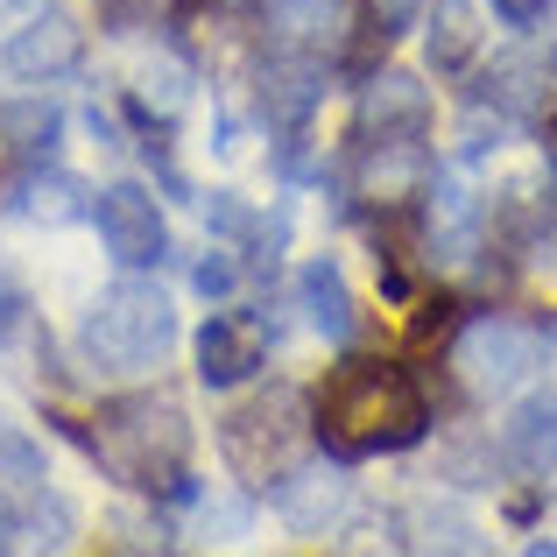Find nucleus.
Listing matches in <instances>:
<instances>
[{"label": "nucleus", "instance_id": "obj_27", "mask_svg": "<svg viewBox=\"0 0 557 557\" xmlns=\"http://www.w3.org/2000/svg\"><path fill=\"white\" fill-rule=\"evenodd\" d=\"M219 8H269V0H219Z\"/></svg>", "mask_w": 557, "mask_h": 557}, {"label": "nucleus", "instance_id": "obj_21", "mask_svg": "<svg viewBox=\"0 0 557 557\" xmlns=\"http://www.w3.org/2000/svg\"><path fill=\"white\" fill-rule=\"evenodd\" d=\"M190 289H198L205 304H226L233 289H240V255H233V247H205V255L190 261Z\"/></svg>", "mask_w": 557, "mask_h": 557}, {"label": "nucleus", "instance_id": "obj_1", "mask_svg": "<svg viewBox=\"0 0 557 557\" xmlns=\"http://www.w3.org/2000/svg\"><path fill=\"white\" fill-rule=\"evenodd\" d=\"M318 445L332 459H381V451H409L431 431V403H423L417 374L403 360H339L325 388L311 395Z\"/></svg>", "mask_w": 557, "mask_h": 557}, {"label": "nucleus", "instance_id": "obj_17", "mask_svg": "<svg viewBox=\"0 0 557 557\" xmlns=\"http://www.w3.org/2000/svg\"><path fill=\"white\" fill-rule=\"evenodd\" d=\"M14 212L36 219V226H71V219H92V190L57 163H28L14 177Z\"/></svg>", "mask_w": 557, "mask_h": 557}, {"label": "nucleus", "instance_id": "obj_22", "mask_svg": "<svg viewBox=\"0 0 557 557\" xmlns=\"http://www.w3.org/2000/svg\"><path fill=\"white\" fill-rule=\"evenodd\" d=\"M42 480H50V466H42V451L28 445V437H0V487L8 494H36Z\"/></svg>", "mask_w": 557, "mask_h": 557}, {"label": "nucleus", "instance_id": "obj_6", "mask_svg": "<svg viewBox=\"0 0 557 557\" xmlns=\"http://www.w3.org/2000/svg\"><path fill=\"white\" fill-rule=\"evenodd\" d=\"M480 107H494L502 121H516V127H530V121H544V113L557 107V42H536V28H530V42H516V50H502L487 71H480Z\"/></svg>", "mask_w": 557, "mask_h": 557}, {"label": "nucleus", "instance_id": "obj_8", "mask_svg": "<svg viewBox=\"0 0 557 557\" xmlns=\"http://www.w3.org/2000/svg\"><path fill=\"white\" fill-rule=\"evenodd\" d=\"M437 177V156L423 149V135H374L360 141V163H354V198L381 205V212H403L417 205Z\"/></svg>", "mask_w": 557, "mask_h": 557}, {"label": "nucleus", "instance_id": "obj_3", "mask_svg": "<svg viewBox=\"0 0 557 557\" xmlns=\"http://www.w3.org/2000/svg\"><path fill=\"white\" fill-rule=\"evenodd\" d=\"M170 346H177V304L141 269H127L121 283L99 289L78 325V360L92 374H149L170 360Z\"/></svg>", "mask_w": 557, "mask_h": 557}, {"label": "nucleus", "instance_id": "obj_5", "mask_svg": "<svg viewBox=\"0 0 557 557\" xmlns=\"http://www.w3.org/2000/svg\"><path fill=\"white\" fill-rule=\"evenodd\" d=\"M544 360H550V332L530 325V318H508V311L466 318L459 339H451V374H459V388L473 395V403L516 395Z\"/></svg>", "mask_w": 557, "mask_h": 557}, {"label": "nucleus", "instance_id": "obj_7", "mask_svg": "<svg viewBox=\"0 0 557 557\" xmlns=\"http://www.w3.org/2000/svg\"><path fill=\"white\" fill-rule=\"evenodd\" d=\"M92 226H99V247H107L121 269H156L170 255V226H163V205H156L149 184L121 177L92 198Z\"/></svg>", "mask_w": 557, "mask_h": 557}, {"label": "nucleus", "instance_id": "obj_14", "mask_svg": "<svg viewBox=\"0 0 557 557\" xmlns=\"http://www.w3.org/2000/svg\"><path fill=\"white\" fill-rule=\"evenodd\" d=\"M354 127H360V141L423 135V127H431V85H423L417 71H374L354 99Z\"/></svg>", "mask_w": 557, "mask_h": 557}, {"label": "nucleus", "instance_id": "obj_10", "mask_svg": "<svg viewBox=\"0 0 557 557\" xmlns=\"http://www.w3.org/2000/svg\"><path fill=\"white\" fill-rule=\"evenodd\" d=\"M487 240V198H473V184L459 170H437L423 190V247H431V269H466Z\"/></svg>", "mask_w": 557, "mask_h": 557}, {"label": "nucleus", "instance_id": "obj_24", "mask_svg": "<svg viewBox=\"0 0 557 557\" xmlns=\"http://www.w3.org/2000/svg\"><path fill=\"white\" fill-rule=\"evenodd\" d=\"M423 8H431V0H368V28L381 42H395V36H409V28L423 22Z\"/></svg>", "mask_w": 557, "mask_h": 557}, {"label": "nucleus", "instance_id": "obj_13", "mask_svg": "<svg viewBox=\"0 0 557 557\" xmlns=\"http://www.w3.org/2000/svg\"><path fill=\"white\" fill-rule=\"evenodd\" d=\"M269 50H297V57H339L354 36V0H269Z\"/></svg>", "mask_w": 557, "mask_h": 557}, {"label": "nucleus", "instance_id": "obj_28", "mask_svg": "<svg viewBox=\"0 0 557 557\" xmlns=\"http://www.w3.org/2000/svg\"><path fill=\"white\" fill-rule=\"evenodd\" d=\"M141 8H156V0H141Z\"/></svg>", "mask_w": 557, "mask_h": 557}, {"label": "nucleus", "instance_id": "obj_2", "mask_svg": "<svg viewBox=\"0 0 557 557\" xmlns=\"http://www.w3.org/2000/svg\"><path fill=\"white\" fill-rule=\"evenodd\" d=\"M92 459L135 494H190V417L177 395H113L92 417Z\"/></svg>", "mask_w": 557, "mask_h": 557}, {"label": "nucleus", "instance_id": "obj_25", "mask_svg": "<svg viewBox=\"0 0 557 557\" xmlns=\"http://www.w3.org/2000/svg\"><path fill=\"white\" fill-rule=\"evenodd\" d=\"M550 8H557V0H494V14H502L508 28H522V36H530V28H544Z\"/></svg>", "mask_w": 557, "mask_h": 557}, {"label": "nucleus", "instance_id": "obj_16", "mask_svg": "<svg viewBox=\"0 0 557 557\" xmlns=\"http://www.w3.org/2000/svg\"><path fill=\"white\" fill-rule=\"evenodd\" d=\"M297 311H304V325L318 332L325 346H346L360 332V304H354V289H346V269L332 255H311L297 269Z\"/></svg>", "mask_w": 557, "mask_h": 557}, {"label": "nucleus", "instance_id": "obj_26", "mask_svg": "<svg viewBox=\"0 0 557 557\" xmlns=\"http://www.w3.org/2000/svg\"><path fill=\"white\" fill-rule=\"evenodd\" d=\"M28 8H42V0H0V14H28Z\"/></svg>", "mask_w": 557, "mask_h": 557}, {"label": "nucleus", "instance_id": "obj_12", "mask_svg": "<svg viewBox=\"0 0 557 557\" xmlns=\"http://www.w3.org/2000/svg\"><path fill=\"white\" fill-rule=\"evenodd\" d=\"M190 360H198V381L205 388H240V381L261 374L269 360V339H261L255 318H233V311H212L190 339Z\"/></svg>", "mask_w": 557, "mask_h": 557}, {"label": "nucleus", "instance_id": "obj_18", "mask_svg": "<svg viewBox=\"0 0 557 557\" xmlns=\"http://www.w3.org/2000/svg\"><path fill=\"white\" fill-rule=\"evenodd\" d=\"M480 42H487V14H480V0H431V8H423V50H431V64L445 71V78L473 64Z\"/></svg>", "mask_w": 557, "mask_h": 557}, {"label": "nucleus", "instance_id": "obj_23", "mask_svg": "<svg viewBox=\"0 0 557 557\" xmlns=\"http://www.w3.org/2000/svg\"><path fill=\"white\" fill-rule=\"evenodd\" d=\"M417 544L423 550H480V522H466L459 508H423L417 516Z\"/></svg>", "mask_w": 557, "mask_h": 557}, {"label": "nucleus", "instance_id": "obj_19", "mask_svg": "<svg viewBox=\"0 0 557 557\" xmlns=\"http://www.w3.org/2000/svg\"><path fill=\"white\" fill-rule=\"evenodd\" d=\"M57 141H64V107L57 99H14V107H0V156H14V163H50Z\"/></svg>", "mask_w": 557, "mask_h": 557}, {"label": "nucleus", "instance_id": "obj_11", "mask_svg": "<svg viewBox=\"0 0 557 557\" xmlns=\"http://www.w3.org/2000/svg\"><path fill=\"white\" fill-rule=\"evenodd\" d=\"M0 64H8L14 78H28V85H57V78H71V71L85 64V28L71 22L64 8H28L22 28L0 42Z\"/></svg>", "mask_w": 557, "mask_h": 557}, {"label": "nucleus", "instance_id": "obj_20", "mask_svg": "<svg viewBox=\"0 0 557 557\" xmlns=\"http://www.w3.org/2000/svg\"><path fill=\"white\" fill-rule=\"evenodd\" d=\"M127 85H135V107L149 113V121H177V113L190 107V64L177 50H163V42L135 57V78Z\"/></svg>", "mask_w": 557, "mask_h": 557}, {"label": "nucleus", "instance_id": "obj_4", "mask_svg": "<svg viewBox=\"0 0 557 557\" xmlns=\"http://www.w3.org/2000/svg\"><path fill=\"white\" fill-rule=\"evenodd\" d=\"M318 445V417H311V395L275 381V388L247 395L240 409L219 417V459L247 480V487H275L297 459H311Z\"/></svg>", "mask_w": 557, "mask_h": 557}, {"label": "nucleus", "instance_id": "obj_15", "mask_svg": "<svg viewBox=\"0 0 557 557\" xmlns=\"http://www.w3.org/2000/svg\"><path fill=\"white\" fill-rule=\"evenodd\" d=\"M502 466L516 480H550L557 473V388H536L508 409L502 423Z\"/></svg>", "mask_w": 557, "mask_h": 557}, {"label": "nucleus", "instance_id": "obj_9", "mask_svg": "<svg viewBox=\"0 0 557 557\" xmlns=\"http://www.w3.org/2000/svg\"><path fill=\"white\" fill-rule=\"evenodd\" d=\"M269 508L283 530L297 536H332L339 530V516L354 508V480H346V459H297L283 480L269 487Z\"/></svg>", "mask_w": 557, "mask_h": 557}]
</instances>
